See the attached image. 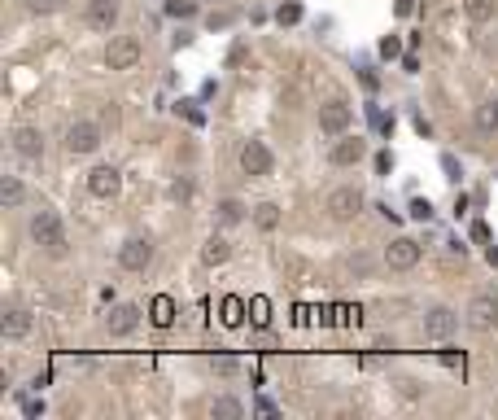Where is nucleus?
<instances>
[{
    "instance_id": "nucleus-27",
    "label": "nucleus",
    "mask_w": 498,
    "mask_h": 420,
    "mask_svg": "<svg viewBox=\"0 0 498 420\" xmlns=\"http://www.w3.org/2000/svg\"><path fill=\"white\" fill-rule=\"evenodd\" d=\"M398 53H402V44H398V36L380 40V57H398Z\"/></svg>"
},
{
    "instance_id": "nucleus-15",
    "label": "nucleus",
    "mask_w": 498,
    "mask_h": 420,
    "mask_svg": "<svg viewBox=\"0 0 498 420\" xmlns=\"http://www.w3.org/2000/svg\"><path fill=\"white\" fill-rule=\"evenodd\" d=\"M119 188H123L119 167H96V171L88 175V193H92V197H114Z\"/></svg>"
},
{
    "instance_id": "nucleus-21",
    "label": "nucleus",
    "mask_w": 498,
    "mask_h": 420,
    "mask_svg": "<svg viewBox=\"0 0 498 420\" xmlns=\"http://www.w3.org/2000/svg\"><path fill=\"white\" fill-rule=\"evenodd\" d=\"M254 223H258L262 232H271L276 223H280V206H276V202H262V206H258V215H254Z\"/></svg>"
},
{
    "instance_id": "nucleus-16",
    "label": "nucleus",
    "mask_w": 498,
    "mask_h": 420,
    "mask_svg": "<svg viewBox=\"0 0 498 420\" xmlns=\"http://www.w3.org/2000/svg\"><path fill=\"white\" fill-rule=\"evenodd\" d=\"M0 333H5V337H27V333H31V311H22V306H9V311L0 315Z\"/></svg>"
},
{
    "instance_id": "nucleus-9",
    "label": "nucleus",
    "mask_w": 498,
    "mask_h": 420,
    "mask_svg": "<svg viewBox=\"0 0 498 420\" xmlns=\"http://www.w3.org/2000/svg\"><path fill=\"white\" fill-rule=\"evenodd\" d=\"M385 263H389L393 271H411L415 263H420V246H415L411 237H398V241H389V246H385Z\"/></svg>"
},
{
    "instance_id": "nucleus-13",
    "label": "nucleus",
    "mask_w": 498,
    "mask_h": 420,
    "mask_svg": "<svg viewBox=\"0 0 498 420\" xmlns=\"http://www.w3.org/2000/svg\"><path fill=\"white\" fill-rule=\"evenodd\" d=\"M13 153H18L22 163H40L44 158V136L36 132V127H18V132H13Z\"/></svg>"
},
{
    "instance_id": "nucleus-20",
    "label": "nucleus",
    "mask_w": 498,
    "mask_h": 420,
    "mask_svg": "<svg viewBox=\"0 0 498 420\" xmlns=\"http://www.w3.org/2000/svg\"><path fill=\"white\" fill-rule=\"evenodd\" d=\"M476 127H481V132H498V96L476 110Z\"/></svg>"
},
{
    "instance_id": "nucleus-17",
    "label": "nucleus",
    "mask_w": 498,
    "mask_h": 420,
    "mask_svg": "<svg viewBox=\"0 0 498 420\" xmlns=\"http://www.w3.org/2000/svg\"><path fill=\"white\" fill-rule=\"evenodd\" d=\"M22 197H27L22 180H18V175H5V184H0V202H5V210H18Z\"/></svg>"
},
{
    "instance_id": "nucleus-12",
    "label": "nucleus",
    "mask_w": 498,
    "mask_h": 420,
    "mask_svg": "<svg viewBox=\"0 0 498 420\" xmlns=\"http://www.w3.org/2000/svg\"><path fill=\"white\" fill-rule=\"evenodd\" d=\"M83 22H88L92 31H110L114 22H119V0H88Z\"/></svg>"
},
{
    "instance_id": "nucleus-6",
    "label": "nucleus",
    "mask_w": 498,
    "mask_h": 420,
    "mask_svg": "<svg viewBox=\"0 0 498 420\" xmlns=\"http://www.w3.org/2000/svg\"><path fill=\"white\" fill-rule=\"evenodd\" d=\"M149 263H153V241L149 237H127L123 250H119V267L123 271H144Z\"/></svg>"
},
{
    "instance_id": "nucleus-26",
    "label": "nucleus",
    "mask_w": 498,
    "mask_h": 420,
    "mask_svg": "<svg viewBox=\"0 0 498 420\" xmlns=\"http://www.w3.org/2000/svg\"><path fill=\"white\" fill-rule=\"evenodd\" d=\"M210 368H214V373H223V377H232V373H236V359H232V354H219Z\"/></svg>"
},
{
    "instance_id": "nucleus-18",
    "label": "nucleus",
    "mask_w": 498,
    "mask_h": 420,
    "mask_svg": "<svg viewBox=\"0 0 498 420\" xmlns=\"http://www.w3.org/2000/svg\"><path fill=\"white\" fill-rule=\"evenodd\" d=\"M463 13H468L472 22H490L498 13V0H463Z\"/></svg>"
},
{
    "instance_id": "nucleus-8",
    "label": "nucleus",
    "mask_w": 498,
    "mask_h": 420,
    "mask_svg": "<svg viewBox=\"0 0 498 420\" xmlns=\"http://www.w3.org/2000/svg\"><path fill=\"white\" fill-rule=\"evenodd\" d=\"M359 210H363V188L345 184V188H332V193H328V215H332V219L345 223V219H354Z\"/></svg>"
},
{
    "instance_id": "nucleus-30",
    "label": "nucleus",
    "mask_w": 498,
    "mask_h": 420,
    "mask_svg": "<svg viewBox=\"0 0 498 420\" xmlns=\"http://www.w3.org/2000/svg\"><path fill=\"white\" fill-rule=\"evenodd\" d=\"M22 412L27 416H44V398H22Z\"/></svg>"
},
{
    "instance_id": "nucleus-23",
    "label": "nucleus",
    "mask_w": 498,
    "mask_h": 420,
    "mask_svg": "<svg viewBox=\"0 0 498 420\" xmlns=\"http://www.w3.org/2000/svg\"><path fill=\"white\" fill-rule=\"evenodd\" d=\"M241 215H245V206H241V202H232V197L219 206V219H223V223H236Z\"/></svg>"
},
{
    "instance_id": "nucleus-4",
    "label": "nucleus",
    "mask_w": 498,
    "mask_h": 420,
    "mask_svg": "<svg viewBox=\"0 0 498 420\" xmlns=\"http://www.w3.org/2000/svg\"><path fill=\"white\" fill-rule=\"evenodd\" d=\"M468 324L476 333H490L498 324V289H485V294H476L468 302Z\"/></svg>"
},
{
    "instance_id": "nucleus-11",
    "label": "nucleus",
    "mask_w": 498,
    "mask_h": 420,
    "mask_svg": "<svg viewBox=\"0 0 498 420\" xmlns=\"http://www.w3.org/2000/svg\"><path fill=\"white\" fill-rule=\"evenodd\" d=\"M363 153H368V144H363L359 136H341V140L328 149V163H332V167H354V163H363Z\"/></svg>"
},
{
    "instance_id": "nucleus-14",
    "label": "nucleus",
    "mask_w": 498,
    "mask_h": 420,
    "mask_svg": "<svg viewBox=\"0 0 498 420\" xmlns=\"http://www.w3.org/2000/svg\"><path fill=\"white\" fill-rule=\"evenodd\" d=\"M136 324H140V306H136V302H123V306H114V311H110V320H105L110 337H127V333H136Z\"/></svg>"
},
{
    "instance_id": "nucleus-28",
    "label": "nucleus",
    "mask_w": 498,
    "mask_h": 420,
    "mask_svg": "<svg viewBox=\"0 0 498 420\" xmlns=\"http://www.w3.org/2000/svg\"><path fill=\"white\" fill-rule=\"evenodd\" d=\"M171 197L188 202V197H193V184H188V180H175V184H171Z\"/></svg>"
},
{
    "instance_id": "nucleus-2",
    "label": "nucleus",
    "mask_w": 498,
    "mask_h": 420,
    "mask_svg": "<svg viewBox=\"0 0 498 420\" xmlns=\"http://www.w3.org/2000/svg\"><path fill=\"white\" fill-rule=\"evenodd\" d=\"M66 153H75V158H88V153H96L101 149V127L96 123H88V119H79V123H70L66 127Z\"/></svg>"
},
{
    "instance_id": "nucleus-31",
    "label": "nucleus",
    "mask_w": 498,
    "mask_h": 420,
    "mask_svg": "<svg viewBox=\"0 0 498 420\" xmlns=\"http://www.w3.org/2000/svg\"><path fill=\"white\" fill-rule=\"evenodd\" d=\"M411 215L415 219H433V206H428V202H411Z\"/></svg>"
},
{
    "instance_id": "nucleus-33",
    "label": "nucleus",
    "mask_w": 498,
    "mask_h": 420,
    "mask_svg": "<svg viewBox=\"0 0 498 420\" xmlns=\"http://www.w3.org/2000/svg\"><path fill=\"white\" fill-rule=\"evenodd\" d=\"M442 167H446V175H451V180H459V167H455V158H451V153L442 158Z\"/></svg>"
},
{
    "instance_id": "nucleus-10",
    "label": "nucleus",
    "mask_w": 498,
    "mask_h": 420,
    "mask_svg": "<svg viewBox=\"0 0 498 420\" xmlns=\"http://www.w3.org/2000/svg\"><path fill=\"white\" fill-rule=\"evenodd\" d=\"M455 329H459V315L451 306H433V311L424 315V337H433V342H446Z\"/></svg>"
},
{
    "instance_id": "nucleus-29",
    "label": "nucleus",
    "mask_w": 498,
    "mask_h": 420,
    "mask_svg": "<svg viewBox=\"0 0 498 420\" xmlns=\"http://www.w3.org/2000/svg\"><path fill=\"white\" fill-rule=\"evenodd\" d=\"M27 5H31V13H53L61 0H27Z\"/></svg>"
},
{
    "instance_id": "nucleus-19",
    "label": "nucleus",
    "mask_w": 498,
    "mask_h": 420,
    "mask_svg": "<svg viewBox=\"0 0 498 420\" xmlns=\"http://www.w3.org/2000/svg\"><path fill=\"white\" fill-rule=\"evenodd\" d=\"M210 416H219V420H241L245 407H241L236 398H227V394H223V398H214V403H210Z\"/></svg>"
},
{
    "instance_id": "nucleus-25",
    "label": "nucleus",
    "mask_w": 498,
    "mask_h": 420,
    "mask_svg": "<svg viewBox=\"0 0 498 420\" xmlns=\"http://www.w3.org/2000/svg\"><path fill=\"white\" fill-rule=\"evenodd\" d=\"M276 18H280V27H293L297 18H302V5H285V9L276 13Z\"/></svg>"
},
{
    "instance_id": "nucleus-1",
    "label": "nucleus",
    "mask_w": 498,
    "mask_h": 420,
    "mask_svg": "<svg viewBox=\"0 0 498 420\" xmlns=\"http://www.w3.org/2000/svg\"><path fill=\"white\" fill-rule=\"evenodd\" d=\"M31 241L44 250V254H66V228H61V215L57 210H36L31 215Z\"/></svg>"
},
{
    "instance_id": "nucleus-7",
    "label": "nucleus",
    "mask_w": 498,
    "mask_h": 420,
    "mask_svg": "<svg viewBox=\"0 0 498 420\" xmlns=\"http://www.w3.org/2000/svg\"><path fill=\"white\" fill-rule=\"evenodd\" d=\"M271 167H276V158H271L267 144H262V140H245V149H241V171L254 175V180H262V175H271Z\"/></svg>"
},
{
    "instance_id": "nucleus-22",
    "label": "nucleus",
    "mask_w": 498,
    "mask_h": 420,
    "mask_svg": "<svg viewBox=\"0 0 498 420\" xmlns=\"http://www.w3.org/2000/svg\"><path fill=\"white\" fill-rule=\"evenodd\" d=\"M202 258H206L210 267H214V263H223V258H227V241H223V237H210V241H206V250H202Z\"/></svg>"
},
{
    "instance_id": "nucleus-24",
    "label": "nucleus",
    "mask_w": 498,
    "mask_h": 420,
    "mask_svg": "<svg viewBox=\"0 0 498 420\" xmlns=\"http://www.w3.org/2000/svg\"><path fill=\"white\" fill-rule=\"evenodd\" d=\"M166 13H171V18H193L197 5H193V0H171V5H166Z\"/></svg>"
},
{
    "instance_id": "nucleus-3",
    "label": "nucleus",
    "mask_w": 498,
    "mask_h": 420,
    "mask_svg": "<svg viewBox=\"0 0 498 420\" xmlns=\"http://www.w3.org/2000/svg\"><path fill=\"white\" fill-rule=\"evenodd\" d=\"M140 57H144V48L136 36H114L105 44V66L110 70H131V66H140Z\"/></svg>"
},
{
    "instance_id": "nucleus-32",
    "label": "nucleus",
    "mask_w": 498,
    "mask_h": 420,
    "mask_svg": "<svg viewBox=\"0 0 498 420\" xmlns=\"http://www.w3.org/2000/svg\"><path fill=\"white\" fill-rule=\"evenodd\" d=\"M153 320H158V324H171V302H166V298L158 302V315Z\"/></svg>"
},
{
    "instance_id": "nucleus-5",
    "label": "nucleus",
    "mask_w": 498,
    "mask_h": 420,
    "mask_svg": "<svg viewBox=\"0 0 498 420\" xmlns=\"http://www.w3.org/2000/svg\"><path fill=\"white\" fill-rule=\"evenodd\" d=\"M350 123H354V110L345 105V101H324L319 105V132L324 136H345V132H350Z\"/></svg>"
}]
</instances>
